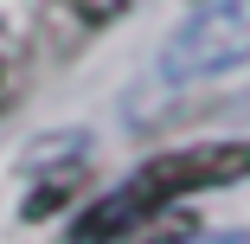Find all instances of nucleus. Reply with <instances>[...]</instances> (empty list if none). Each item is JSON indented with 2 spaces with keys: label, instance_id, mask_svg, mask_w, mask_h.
I'll return each instance as SVG.
<instances>
[{
  "label": "nucleus",
  "instance_id": "1",
  "mask_svg": "<svg viewBox=\"0 0 250 244\" xmlns=\"http://www.w3.org/2000/svg\"><path fill=\"white\" fill-rule=\"evenodd\" d=\"M231 180H250V141H192V148H167L141 161L128 180H116L103 200H90L71 225V244H122L141 225H154L167 206L192 200V193H218Z\"/></svg>",
  "mask_w": 250,
  "mask_h": 244
},
{
  "label": "nucleus",
  "instance_id": "5",
  "mask_svg": "<svg viewBox=\"0 0 250 244\" xmlns=\"http://www.w3.org/2000/svg\"><path fill=\"white\" fill-rule=\"evenodd\" d=\"M13 103V77H7V65H0V110Z\"/></svg>",
  "mask_w": 250,
  "mask_h": 244
},
{
  "label": "nucleus",
  "instance_id": "4",
  "mask_svg": "<svg viewBox=\"0 0 250 244\" xmlns=\"http://www.w3.org/2000/svg\"><path fill=\"white\" fill-rule=\"evenodd\" d=\"M199 244H250V231H212V238H199Z\"/></svg>",
  "mask_w": 250,
  "mask_h": 244
},
{
  "label": "nucleus",
  "instance_id": "2",
  "mask_svg": "<svg viewBox=\"0 0 250 244\" xmlns=\"http://www.w3.org/2000/svg\"><path fill=\"white\" fill-rule=\"evenodd\" d=\"M244 58H250V0H212L161 45V77L199 84V77L237 71Z\"/></svg>",
  "mask_w": 250,
  "mask_h": 244
},
{
  "label": "nucleus",
  "instance_id": "3",
  "mask_svg": "<svg viewBox=\"0 0 250 244\" xmlns=\"http://www.w3.org/2000/svg\"><path fill=\"white\" fill-rule=\"evenodd\" d=\"M135 0H45L39 7V52L45 58H71L96 32H109Z\"/></svg>",
  "mask_w": 250,
  "mask_h": 244
}]
</instances>
